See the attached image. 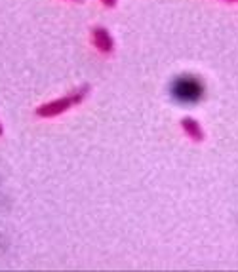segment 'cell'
I'll use <instances>...</instances> for the list:
<instances>
[{
  "mask_svg": "<svg viewBox=\"0 0 238 272\" xmlns=\"http://www.w3.org/2000/svg\"><path fill=\"white\" fill-rule=\"evenodd\" d=\"M173 95L179 99V101H185V103H193L200 97V86L196 84L195 80H189V78H183L179 80L175 86H173Z\"/></svg>",
  "mask_w": 238,
  "mask_h": 272,
  "instance_id": "obj_1",
  "label": "cell"
},
{
  "mask_svg": "<svg viewBox=\"0 0 238 272\" xmlns=\"http://www.w3.org/2000/svg\"><path fill=\"white\" fill-rule=\"evenodd\" d=\"M71 103H73V99H59V101H55V103H50V105H44L40 109L36 110V114L38 116H55V114H61L63 110H67L71 107Z\"/></svg>",
  "mask_w": 238,
  "mask_h": 272,
  "instance_id": "obj_2",
  "label": "cell"
},
{
  "mask_svg": "<svg viewBox=\"0 0 238 272\" xmlns=\"http://www.w3.org/2000/svg\"><path fill=\"white\" fill-rule=\"evenodd\" d=\"M0 133H2V128H0Z\"/></svg>",
  "mask_w": 238,
  "mask_h": 272,
  "instance_id": "obj_3",
  "label": "cell"
}]
</instances>
